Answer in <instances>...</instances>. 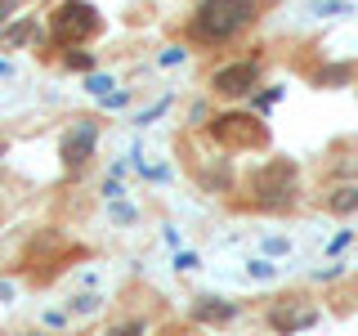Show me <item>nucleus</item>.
Listing matches in <instances>:
<instances>
[{"label":"nucleus","mask_w":358,"mask_h":336,"mask_svg":"<svg viewBox=\"0 0 358 336\" xmlns=\"http://www.w3.org/2000/svg\"><path fill=\"white\" fill-rule=\"evenodd\" d=\"M188 318H193L197 328H224V323H233V318H238V300L197 296L193 305H188Z\"/></svg>","instance_id":"nucleus-8"},{"label":"nucleus","mask_w":358,"mask_h":336,"mask_svg":"<svg viewBox=\"0 0 358 336\" xmlns=\"http://www.w3.org/2000/svg\"><path fill=\"white\" fill-rule=\"evenodd\" d=\"M72 72H90L94 67V54H85V50H67V59H63Z\"/></svg>","instance_id":"nucleus-20"},{"label":"nucleus","mask_w":358,"mask_h":336,"mask_svg":"<svg viewBox=\"0 0 358 336\" xmlns=\"http://www.w3.org/2000/svg\"><path fill=\"white\" fill-rule=\"evenodd\" d=\"M112 85H117V81H112V76H103V72H90L85 81H81V90H85V94H94V99L112 94Z\"/></svg>","instance_id":"nucleus-11"},{"label":"nucleus","mask_w":358,"mask_h":336,"mask_svg":"<svg viewBox=\"0 0 358 336\" xmlns=\"http://www.w3.org/2000/svg\"><path fill=\"white\" fill-rule=\"evenodd\" d=\"M99 104H103V108L112 112V108H126V104H130V94H126V90H112V94H103V99H99Z\"/></svg>","instance_id":"nucleus-22"},{"label":"nucleus","mask_w":358,"mask_h":336,"mask_svg":"<svg viewBox=\"0 0 358 336\" xmlns=\"http://www.w3.org/2000/svg\"><path fill=\"white\" fill-rule=\"evenodd\" d=\"M260 9H264V0H197V9L188 14V41L229 45L246 27H255Z\"/></svg>","instance_id":"nucleus-1"},{"label":"nucleus","mask_w":358,"mask_h":336,"mask_svg":"<svg viewBox=\"0 0 358 336\" xmlns=\"http://www.w3.org/2000/svg\"><path fill=\"white\" fill-rule=\"evenodd\" d=\"M175 269H179V274H193V269H201V255L197 251H179L175 255Z\"/></svg>","instance_id":"nucleus-21"},{"label":"nucleus","mask_w":358,"mask_h":336,"mask_svg":"<svg viewBox=\"0 0 358 336\" xmlns=\"http://www.w3.org/2000/svg\"><path fill=\"white\" fill-rule=\"evenodd\" d=\"M296 193H300V175H296V162H287V157L264 162L260 171H255V179H251V202L260 211L296 206Z\"/></svg>","instance_id":"nucleus-2"},{"label":"nucleus","mask_w":358,"mask_h":336,"mask_svg":"<svg viewBox=\"0 0 358 336\" xmlns=\"http://www.w3.org/2000/svg\"><path fill=\"white\" fill-rule=\"evenodd\" d=\"M184 59H188V50H184V45H166V50L157 54V63H162V67H179Z\"/></svg>","instance_id":"nucleus-19"},{"label":"nucleus","mask_w":358,"mask_h":336,"mask_svg":"<svg viewBox=\"0 0 358 336\" xmlns=\"http://www.w3.org/2000/svg\"><path fill=\"white\" fill-rule=\"evenodd\" d=\"M273 274H278V265H268V260H246V278H251V283H268Z\"/></svg>","instance_id":"nucleus-15"},{"label":"nucleus","mask_w":358,"mask_h":336,"mask_svg":"<svg viewBox=\"0 0 358 336\" xmlns=\"http://www.w3.org/2000/svg\"><path fill=\"white\" fill-rule=\"evenodd\" d=\"M313 81H318V85H345V81H350V67H341V63H336V67H322Z\"/></svg>","instance_id":"nucleus-16"},{"label":"nucleus","mask_w":358,"mask_h":336,"mask_svg":"<svg viewBox=\"0 0 358 336\" xmlns=\"http://www.w3.org/2000/svg\"><path fill=\"white\" fill-rule=\"evenodd\" d=\"M313 14H322V18H327V14H345V5H336V0H322V5H313Z\"/></svg>","instance_id":"nucleus-24"},{"label":"nucleus","mask_w":358,"mask_h":336,"mask_svg":"<svg viewBox=\"0 0 358 336\" xmlns=\"http://www.w3.org/2000/svg\"><path fill=\"white\" fill-rule=\"evenodd\" d=\"M0 300H14V287L9 283H0Z\"/></svg>","instance_id":"nucleus-28"},{"label":"nucleus","mask_w":358,"mask_h":336,"mask_svg":"<svg viewBox=\"0 0 358 336\" xmlns=\"http://www.w3.org/2000/svg\"><path fill=\"white\" fill-rule=\"evenodd\" d=\"M99 148V126L94 121H76V126L63 130V144H59V157H63V171L76 175L90 166V157Z\"/></svg>","instance_id":"nucleus-6"},{"label":"nucleus","mask_w":358,"mask_h":336,"mask_svg":"<svg viewBox=\"0 0 358 336\" xmlns=\"http://www.w3.org/2000/svg\"><path fill=\"white\" fill-rule=\"evenodd\" d=\"M99 305H103L99 296H72V300H67V318H72V314H94Z\"/></svg>","instance_id":"nucleus-18"},{"label":"nucleus","mask_w":358,"mask_h":336,"mask_svg":"<svg viewBox=\"0 0 358 336\" xmlns=\"http://www.w3.org/2000/svg\"><path fill=\"white\" fill-rule=\"evenodd\" d=\"M264 251H268V255H282V251H287V238H268Z\"/></svg>","instance_id":"nucleus-26"},{"label":"nucleus","mask_w":358,"mask_h":336,"mask_svg":"<svg viewBox=\"0 0 358 336\" xmlns=\"http://www.w3.org/2000/svg\"><path fill=\"white\" fill-rule=\"evenodd\" d=\"M0 76H14V63L9 59H0Z\"/></svg>","instance_id":"nucleus-29"},{"label":"nucleus","mask_w":358,"mask_h":336,"mask_svg":"<svg viewBox=\"0 0 358 336\" xmlns=\"http://www.w3.org/2000/svg\"><path fill=\"white\" fill-rule=\"evenodd\" d=\"M108 216L117 220V224H134V220H139V211H134L126 197H117V202H108Z\"/></svg>","instance_id":"nucleus-12"},{"label":"nucleus","mask_w":358,"mask_h":336,"mask_svg":"<svg viewBox=\"0 0 358 336\" xmlns=\"http://www.w3.org/2000/svg\"><path fill=\"white\" fill-rule=\"evenodd\" d=\"M171 112V99H157L152 108H143V112H134V126H152L157 117H166Z\"/></svg>","instance_id":"nucleus-13"},{"label":"nucleus","mask_w":358,"mask_h":336,"mask_svg":"<svg viewBox=\"0 0 358 336\" xmlns=\"http://www.w3.org/2000/svg\"><path fill=\"white\" fill-rule=\"evenodd\" d=\"M14 9H18V0H0V27L9 22V14H14Z\"/></svg>","instance_id":"nucleus-27"},{"label":"nucleus","mask_w":358,"mask_h":336,"mask_svg":"<svg viewBox=\"0 0 358 336\" xmlns=\"http://www.w3.org/2000/svg\"><path fill=\"white\" fill-rule=\"evenodd\" d=\"M143 332H148V323H143V318H126V323H112L103 336H143Z\"/></svg>","instance_id":"nucleus-14"},{"label":"nucleus","mask_w":358,"mask_h":336,"mask_svg":"<svg viewBox=\"0 0 358 336\" xmlns=\"http://www.w3.org/2000/svg\"><path fill=\"white\" fill-rule=\"evenodd\" d=\"M36 31H41L36 18H18V22H9V27H0V41H5L9 50H22V45L36 41Z\"/></svg>","instance_id":"nucleus-9"},{"label":"nucleus","mask_w":358,"mask_h":336,"mask_svg":"<svg viewBox=\"0 0 358 336\" xmlns=\"http://www.w3.org/2000/svg\"><path fill=\"white\" fill-rule=\"evenodd\" d=\"M27 336H41V332H27Z\"/></svg>","instance_id":"nucleus-31"},{"label":"nucleus","mask_w":358,"mask_h":336,"mask_svg":"<svg viewBox=\"0 0 358 336\" xmlns=\"http://www.w3.org/2000/svg\"><path fill=\"white\" fill-rule=\"evenodd\" d=\"M350 238H354V233H336V238H331V246H327V251L336 255V251H345V246H350Z\"/></svg>","instance_id":"nucleus-25"},{"label":"nucleus","mask_w":358,"mask_h":336,"mask_svg":"<svg viewBox=\"0 0 358 336\" xmlns=\"http://www.w3.org/2000/svg\"><path fill=\"white\" fill-rule=\"evenodd\" d=\"M206 130H210L215 144H224V148H233V153L264 148L268 144V130H264V121L255 117V112H215V117L206 121Z\"/></svg>","instance_id":"nucleus-4"},{"label":"nucleus","mask_w":358,"mask_h":336,"mask_svg":"<svg viewBox=\"0 0 358 336\" xmlns=\"http://www.w3.org/2000/svg\"><path fill=\"white\" fill-rule=\"evenodd\" d=\"M327 211H331V216H354V211H358V184L336 188V193L327 197Z\"/></svg>","instance_id":"nucleus-10"},{"label":"nucleus","mask_w":358,"mask_h":336,"mask_svg":"<svg viewBox=\"0 0 358 336\" xmlns=\"http://www.w3.org/2000/svg\"><path fill=\"white\" fill-rule=\"evenodd\" d=\"M67 323V309H45V328H63Z\"/></svg>","instance_id":"nucleus-23"},{"label":"nucleus","mask_w":358,"mask_h":336,"mask_svg":"<svg viewBox=\"0 0 358 336\" xmlns=\"http://www.w3.org/2000/svg\"><path fill=\"white\" fill-rule=\"evenodd\" d=\"M99 31H103V18H99V9L90 0H63V5H54V14H50V41L54 45L81 50Z\"/></svg>","instance_id":"nucleus-3"},{"label":"nucleus","mask_w":358,"mask_h":336,"mask_svg":"<svg viewBox=\"0 0 358 336\" xmlns=\"http://www.w3.org/2000/svg\"><path fill=\"white\" fill-rule=\"evenodd\" d=\"M318 323V309L313 305H296V300H287V305H273L268 309V328H273L278 336H296Z\"/></svg>","instance_id":"nucleus-7"},{"label":"nucleus","mask_w":358,"mask_h":336,"mask_svg":"<svg viewBox=\"0 0 358 336\" xmlns=\"http://www.w3.org/2000/svg\"><path fill=\"white\" fill-rule=\"evenodd\" d=\"M9 153V139H0V157H5Z\"/></svg>","instance_id":"nucleus-30"},{"label":"nucleus","mask_w":358,"mask_h":336,"mask_svg":"<svg viewBox=\"0 0 358 336\" xmlns=\"http://www.w3.org/2000/svg\"><path fill=\"white\" fill-rule=\"evenodd\" d=\"M278 99H282V85H273V90H264V94H260V90H255V94H251V108H255V112H268V108H273V104H278Z\"/></svg>","instance_id":"nucleus-17"},{"label":"nucleus","mask_w":358,"mask_h":336,"mask_svg":"<svg viewBox=\"0 0 358 336\" xmlns=\"http://www.w3.org/2000/svg\"><path fill=\"white\" fill-rule=\"evenodd\" d=\"M260 85V59H233V63H220L210 72V90L220 99H242Z\"/></svg>","instance_id":"nucleus-5"}]
</instances>
